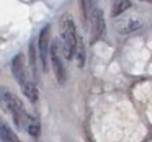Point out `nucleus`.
Listing matches in <instances>:
<instances>
[{
  "mask_svg": "<svg viewBox=\"0 0 152 142\" xmlns=\"http://www.w3.org/2000/svg\"><path fill=\"white\" fill-rule=\"evenodd\" d=\"M85 21L88 23V28H90V38H92V43H95L98 38L103 36V31H105V18H103L102 8L96 7L95 10L85 18Z\"/></svg>",
  "mask_w": 152,
  "mask_h": 142,
  "instance_id": "nucleus-4",
  "label": "nucleus"
},
{
  "mask_svg": "<svg viewBox=\"0 0 152 142\" xmlns=\"http://www.w3.org/2000/svg\"><path fill=\"white\" fill-rule=\"evenodd\" d=\"M61 54L66 57L67 60H72L75 57L77 51L80 49V43H79V36H77V30H75V23L74 20L66 15L61 20Z\"/></svg>",
  "mask_w": 152,
  "mask_h": 142,
  "instance_id": "nucleus-3",
  "label": "nucleus"
},
{
  "mask_svg": "<svg viewBox=\"0 0 152 142\" xmlns=\"http://www.w3.org/2000/svg\"><path fill=\"white\" fill-rule=\"evenodd\" d=\"M49 25L43 28L39 34V41H38V46H39V56H41V62H43L44 70H48V54H49Z\"/></svg>",
  "mask_w": 152,
  "mask_h": 142,
  "instance_id": "nucleus-6",
  "label": "nucleus"
},
{
  "mask_svg": "<svg viewBox=\"0 0 152 142\" xmlns=\"http://www.w3.org/2000/svg\"><path fill=\"white\" fill-rule=\"evenodd\" d=\"M141 26H142V23L137 18H128L126 21H119L118 23V30L121 33H132V31L139 30Z\"/></svg>",
  "mask_w": 152,
  "mask_h": 142,
  "instance_id": "nucleus-8",
  "label": "nucleus"
},
{
  "mask_svg": "<svg viewBox=\"0 0 152 142\" xmlns=\"http://www.w3.org/2000/svg\"><path fill=\"white\" fill-rule=\"evenodd\" d=\"M131 7V2L129 0H111V15L113 17H118L123 12H126Z\"/></svg>",
  "mask_w": 152,
  "mask_h": 142,
  "instance_id": "nucleus-9",
  "label": "nucleus"
},
{
  "mask_svg": "<svg viewBox=\"0 0 152 142\" xmlns=\"http://www.w3.org/2000/svg\"><path fill=\"white\" fill-rule=\"evenodd\" d=\"M0 108L4 109L7 114L12 116V119L15 121L17 127L26 129L31 114L26 111V108H25V105L21 103V100L18 98L12 90L5 88V87L0 88Z\"/></svg>",
  "mask_w": 152,
  "mask_h": 142,
  "instance_id": "nucleus-1",
  "label": "nucleus"
},
{
  "mask_svg": "<svg viewBox=\"0 0 152 142\" xmlns=\"http://www.w3.org/2000/svg\"><path fill=\"white\" fill-rule=\"evenodd\" d=\"M10 69H12V74H13L15 80H17L18 85L21 87V92L25 93V96H26L31 103H38V100H39V93H38V88H36L34 80L31 79L30 72H28L26 60H25L23 54H18V56H15L13 59H12Z\"/></svg>",
  "mask_w": 152,
  "mask_h": 142,
  "instance_id": "nucleus-2",
  "label": "nucleus"
},
{
  "mask_svg": "<svg viewBox=\"0 0 152 142\" xmlns=\"http://www.w3.org/2000/svg\"><path fill=\"white\" fill-rule=\"evenodd\" d=\"M49 59L51 64H53V69L54 74H56V79L59 83L66 82V66H64V60H62V54H61L59 49V43H53L49 47Z\"/></svg>",
  "mask_w": 152,
  "mask_h": 142,
  "instance_id": "nucleus-5",
  "label": "nucleus"
},
{
  "mask_svg": "<svg viewBox=\"0 0 152 142\" xmlns=\"http://www.w3.org/2000/svg\"><path fill=\"white\" fill-rule=\"evenodd\" d=\"M26 131L30 135H33V137H38L39 135V121H38L36 116L31 114L30 121H28V126H26Z\"/></svg>",
  "mask_w": 152,
  "mask_h": 142,
  "instance_id": "nucleus-10",
  "label": "nucleus"
},
{
  "mask_svg": "<svg viewBox=\"0 0 152 142\" xmlns=\"http://www.w3.org/2000/svg\"><path fill=\"white\" fill-rule=\"evenodd\" d=\"M0 141L2 142H21L20 137L15 134V131L0 118Z\"/></svg>",
  "mask_w": 152,
  "mask_h": 142,
  "instance_id": "nucleus-7",
  "label": "nucleus"
}]
</instances>
